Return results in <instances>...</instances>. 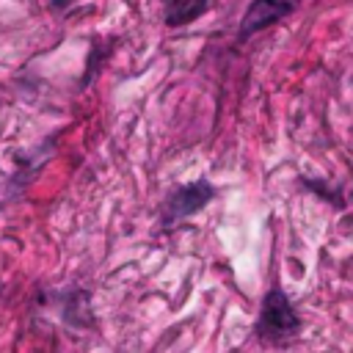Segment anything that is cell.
I'll return each mask as SVG.
<instances>
[{
  "label": "cell",
  "mask_w": 353,
  "mask_h": 353,
  "mask_svg": "<svg viewBox=\"0 0 353 353\" xmlns=\"http://www.w3.org/2000/svg\"><path fill=\"white\" fill-rule=\"evenodd\" d=\"M298 328V314L290 306L287 295L281 290H270L262 303V317H259V331L262 336H287Z\"/></svg>",
  "instance_id": "6da1fadb"
},
{
  "label": "cell",
  "mask_w": 353,
  "mask_h": 353,
  "mask_svg": "<svg viewBox=\"0 0 353 353\" xmlns=\"http://www.w3.org/2000/svg\"><path fill=\"white\" fill-rule=\"evenodd\" d=\"M215 196V188L207 182V179H199V182H190L185 188H179L176 193H171L163 204V221L171 223V221H182L193 212H199L210 199Z\"/></svg>",
  "instance_id": "7a4b0ae2"
},
{
  "label": "cell",
  "mask_w": 353,
  "mask_h": 353,
  "mask_svg": "<svg viewBox=\"0 0 353 353\" xmlns=\"http://www.w3.org/2000/svg\"><path fill=\"white\" fill-rule=\"evenodd\" d=\"M298 3L301 0H254L248 6V11H245L243 22H240V39H245V36H251V33L279 22V19H284L287 14H292L298 8Z\"/></svg>",
  "instance_id": "3957f363"
},
{
  "label": "cell",
  "mask_w": 353,
  "mask_h": 353,
  "mask_svg": "<svg viewBox=\"0 0 353 353\" xmlns=\"http://www.w3.org/2000/svg\"><path fill=\"white\" fill-rule=\"evenodd\" d=\"M163 3H165V25L179 28L193 22L199 14H204L210 0H163Z\"/></svg>",
  "instance_id": "277c9868"
},
{
  "label": "cell",
  "mask_w": 353,
  "mask_h": 353,
  "mask_svg": "<svg viewBox=\"0 0 353 353\" xmlns=\"http://www.w3.org/2000/svg\"><path fill=\"white\" fill-rule=\"evenodd\" d=\"M66 3H69V0H52V6H55V8H61V6H66Z\"/></svg>",
  "instance_id": "5b68a950"
}]
</instances>
